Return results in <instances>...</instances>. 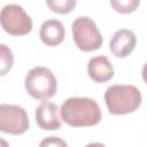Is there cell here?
<instances>
[{"label": "cell", "mask_w": 147, "mask_h": 147, "mask_svg": "<svg viewBox=\"0 0 147 147\" xmlns=\"http://www.w3.org/2000/svg\"><path fill=\"white\" fill-rule=\"evenodd\" d=\"M61 118L70 126L83 127L96 125L102 117L98 102L91 98H69L60 108Z\"/></svg>", "instance_id": "cell-1"}, {"label": "cell", "mask_w": 147, "mask_h": 147, "mask_svg": "<svg viewBox=\"0 0 147 147\" xmlns=\"http://www.w3.org/2000/svg\"><path fill=\"white\" fill-rule=\"evenodd\" d=\"M105 101L110 114L126 115L140 107L142 96L140 90L134 85L116 84L106 90Z\"/></svg>", "instance_id": "cell-2"}, {"label": "cell", "mask_w": 147, "mask_h": 147, "mask_svg": "<svg viewBox=\"0 0 147 147\" xmlns=\"http://www.w3.org/2000/svg\"><path fill=\"white\" fill-rule=\"evenodd\" d=\"M24 85L26 92L37 100L52 98L57 91V80L54 74L46 67H34L25 76Z\"/></svg>", "instance_id": "cell-3"}, {"label": "cell", "mask_w": 147, "mask_h": 147, "mask_svg": "<svg viewBox=\"0 0 147 147\" xmlns=\"http://www.w3.org/2000/svg\"><path fill=\"white\" fill-rule=\"evenodd\" d=\"M72 37L76 46L83 52L96 51L102 46L103 38L95 22L88 16L77 17L72 24Z\"/></svg>", "instance_id": "cell-4"}, {"label": "cell", "mask_w": 147, "mask_h": 147, "mask_svg": "<svg viewBox=\"0 0 147 147\" xmlns=\"http://www.w3.org/2000/svg\"><path fill=\"white\" fill-rule=\"evenodd\" d=\"M1 28L11 36H25L32 30V20L22 6L8 3L0 11Z\"/></svg>", "instance_id": "cell-5"}, {"label": "cell", "mask_w": 147, "mask_h": 147, "mask_svg": "<svg viewBox=\"0 0 147 147\" xmlns=\"http://www.w3.org/2000/svg\"><path fill=\"white\" fill-rule=\"evenodd\" d=\"M26 110L18 105H0V131L13 136L23 134L29 129Z\"/></svg>", "instance_id": "cell-6"}, {"label": "cell", "mask_w": 147, "mask_h": 147, "mask_svg": "<svg viewBox=\"0 0 147 147\" xmlns=\"http://www.w3.org/2000/svg\"><path fill=\"white\" fill-rule=\"evenodd\" d=\"M36 122L42 130H59L61 127V121L57 106L52 101H42L36 108Z\"/></svg>", "instance_id": "cell-7"}, {"label": "cell", "mask_w": 147, "mask_h": 147, "mask_svg": "<svg viewBox=\"0 0 147 147\" xmlns=\"http://www.w3.org/2000/svg\"><path fill=\"white\" fill-rule=\"evenodd\" d=\"M137 44V38L133 31L129 29L117 30L109 42V49L116 57H126L130 55Z\"/></svg>", "instance_id": "cell-8"}, {"label": "cell", "mask_w": 147, "mask_h": 147, "mask_svg": "<svg viewBox=\"0 0 147 147\" xmlns=\"http://www.w3.org/2000/svg\"><path fill=\"white\" fill-rule=\"evenodd\" d=\"M87 74L92 80L96 83H105L114 77V67L107 56H95L88 60Z\"/></svg>", "instance_id": "cell-9"}, {"label": "cell", "mask_w": 147, "mask_h": 147, "mask_svg": "<svg viewBox=\"0 0 147 147\" xmlns=\"http://www.w3.org/2000/svg\"><path fill=\"white\" fill-rule=\"evenodd\" d=\"M39 37L46 46H57L63 41L65 37L64 25L57 20H47L40 26Z\"/></svg>", "instance_id": "cell-10"}, {"label": "cell", "mask_w": 147, "mask_h": 147, "mask_svg": "<svg viewBox=\"0 0 147 147\" xmlns=\"http://www.w3.org/2000/svg\"><path fill=\"white\" fill-rule=\"evenodd\" d=\"M14 54L9 46L0 44V77L6 76L13 68Z\"/></svg>", "instance_id": "cell-11"}, {"label": "cell", "mask_w": 147, "mask_h": 147, "mask_svg": "<svg viewBox=\"0 0 147 147\" xmlns=\"http://www.w3.org/2000/svg\"><path fill=\"white\" fill-rule=\"evenodd\" d=\"M46 5L49 9L57 14H68L77 5L76 0H47Z\"/></svg>", "instance_id": "cell-12"}, {"label": "cell", "mask_w": 147, "mask_h": 147, "mask_svg": "<svg viewBox=\"0 0 147 147\" xmlns=\"http://www.w3.org/2000/svg\"><path fill=\"white\" fill-rule=\"evenodd\" d=\"M110 5L118 13L129 14V13L134 11L139 7L140 1L139 0H111Z\"/></svg>", "instance_id": "cell-13"}, {"label": "cell", "mask_w": 147, "mask_h": 147, "mask_svg": "<svg viewBox=\"0 0 147 147\" xmlns=\"http://www.w3.org/2000/svg\"><path fill=\"white\" fill-rule=\"evenodd\" d=\"M39 147H68V144L59 137H46L40 141Z\"/></svg>", "instance_id": "cell-14"}, {"label": "cell", "mask_w": 147, "mask_h": 147, "mask_svg": "<svg viewBox=\"0 0 147 147\" xmlns=\"http://www.w3.org/2000/svg\"><path fill=\"white\" fill-rule=\"evenodd\" d=\"M85 147H106V146L101 142H91V144H87Z\"/></svg>", "instance_id": "cell-15"}, {"label": "cell", "mask_w": 147, "mask_h": 147, "mask_svg": "<svg viewBox=\"0 0 147 147\" xmlns=\"http://www.w3.org/2000/svg\"><path fill=\"white\" fill-rule=\"evenodd\" d=\"M0 147H9V144L5 139L0 138Z\"/></svg>", "instance_id": "cell-16"}]
</instances>
